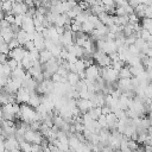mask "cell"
I'll return each instance as SVG.
<instances>
[{
    "instance_id": "cell-25",
    "label": "cell",
    "mask_w": 152,
    "mask_h": 152,
    "mask_svg": "<svg viewBox=\"0 0 152 152\" xmlns=\"http://www.w3.org/2000/svg\"><path fill=\"white\" fill-rule=\"evenodd\" d=\"M66 15H68L69 18H71V19H75V17L77 15V13H76V12H75V11L71 8V10H69V11L66 12Z\"/></svg>"
},
{
    "instance_id": "cell-4",
    "label": "cell",
    "mask_w": 152,
    "mask_h": 152,
    "mask_svg": "<svg viewBox=\"0 0 152 152\" xmlns=\"http://www.w3.org/2000/svg\"><path fill=\"white\" fill-rule=\"evenodd\" d=\"M21 87H23V82H21V81L11 77V80H10L8 83L4 87V89H5L6 91H8V93H17Z\"/></svg>"
},
{
    "instance_id": "cell-24",
    "label": "cell",
    "mask_w": 152,
    "mask_h": 152,
    "mask_svg": "<svg viewBox=\"0 0 152 152\" xmlns=\"http://www.w3.org/2000/svg\"><path fill=\"white\" fill-rule=\"evenodd\" d=\"M5 19L10 23V24H14V20H15V14H13V13H7L6 15H5Z\"/></svg>"
},
{
    "instance_id": "cell-7",
    "label": "cell",
    "mask_w": 152,
    "mask_h": 152,
    "mask_svg": "<svg viewBox=\"0 0 152 152\" xmlns=\"http://www.w3.org/2000/svg\"><path fill=\"white\" fill-rule=\"evenodd\" d=\"M25 70L26 69H24L23 66H18V68L13 69L12 70V78H15V80H19V81L23 82V80H24V77L26 75V71Z\"/></svg>"
},
{
    "instance_id": "cell-15",
    "label": "cell",
    "mask_w": 152,
    "mask_h": 152,
    "mask_svg": "<svg viewBox=\"0 0 152 152\" xmlns=\"http://www.w3.org/2000/svg\"><path fill=\"white\" fill-rule=\"evenodd\" d=\"M12 8H13V2L12 1L6 0V1L1 2V11L6 12V14L7 13H12Z\"/></svg>"
},
{
    "instance_id": "cell-9",
    "label": "cell",
    "mask_w": 152,
    "mask_h": 152,
    "mask_svg": "<svg viewBox=\"0 0 152 152\" xmlns=\"http://www.w3.org/2000/svg\"><path fill=\"white\" fill-rule=\"evenodd\" d=\"M53 57H55V56L52 55V52H51L50 50L44 49V50L40 51V58H39V61H40L42 64H44V63H46L48 61H50L51 58H53Z\"/></svg>"
},
{
    "instance_id": "cell-12",
    "label": "cell",
    "mask_w": 152,
    "mask_h": 152,
    "mask_svg": "<svg viewBox=\"0 0 152 152\" xmlns=\"http://www.w3.org/2000/svg\"><path fill=\"white\" fill-rule=\"evenodd\" d=\"M124 77H133V74L129 69V65L127 66H122V69L119 71V78H124Z\"/></svg>"
},
{
    "instance_id": "cell-21",
    "label": "cell",
    "mask_w": 152,
    "mask_h": 152,
    "mask_svg": "<svg viewBox=\"0 0 152 152\" xmlns=\"http://www.w3.org/2000/svg\"><path fill=\"white\" fill-rule=\"evenodd\" d=\"M24 46H25V49H26L27 51H31L32 49L36 48V45H34V40H33V39H28V40L24 44Z\"/></svg>"
},
{
    "instance_id": "cell-6",
    "label": "cell",
    "mask_w": 152,
    "mask_h": 152,
    "mask_svg": "<svg viewBox=\"0 0 152 152\" xmlns=\"http://www.w3.org/2000/svg\"><path fill=\"white\" fill-rule=\"evenodd\" d=\"M28 11V6L23 1V2H13V8H12V13L13 14H26V12Z\"/></svg>"
},
{
    "instance_id": "cell-26",
    "label": "cell",
    "mask_w": 152,
    "mask_h": 152,
    "mask_svg": "<svg viewBox=\"0 0 152 152\" xmlns=\"http://www.w3.org/2000/svg\"><path fill=\"white\" fill-rule=\"evenodd\" d=\"M112 112V108L108 106V104H104L103 107H102V114H108V113H110Z\"/></svg>"
},
{
    "instance_id": "cell-5",
    "label": "cell",
    "mask_w": 152,
    "mask_h": 152,
    "mask_svg": "<svg viewBox=\"0 0 152 152\" xmlns=\"http://www.w3.org/2000/svg\"><path fill=\"white\" fill-rule=\"evenodd\" d=\"M77 107L80 108L81 113H86L90 108H93L94 104H93L91 100H89V99H81L80 97V99H77Z\"/></svg>"
},
{
    "instance_id": "cell-18",
    "label": "cell",
    "mask_w": 152,
    "mask_h": 152,
    "mask_svg": "<svg viewBox=\"0 0 152 152\" xmlns=\"http://www.w3.org/2000/svg\"><path fill=\"white\" fill-rule=\"evenodd\" d=\"M0 42H1V43H0V51H1V53L8 55L10 51H11V49H10V46H8V43H6V42H4V40H0Z\"/></svg>"
},
{
    "instance_id": "cell-14",
    "label": "cell",
    "mask_w": 152,
    "mask_h": 152,
    "mask_svg": "<svg viewBox=\"0 0 152 152\" xmlns=\"http://www.w3.org/2000/svg\"><path fill=\"white\" fill-rule=\"evenodd\" d=\"M0 74L5 75V76H10L12 77V68L8 65V63H4L0 66Z\"/></svg>"
},
{
    "instance_id": "cell-27",
    "label": "cell",
    "mask_w": 152,
    "mask_h": 152,
    "mask_svg": "<svg viewBox=\"0 0 152 152\" xmlns=\"http://www.w3.org/2000/svg\"><path fill=\"white\" fill-rule=\"evenodd\" d=\"M11 24L6 20V19H1V27H10Z\"/></svg>"
},
{
    "instance_id": "cell-8",
    "label": "cell",
    "mask_w": 152,
    "mask_h": 152,
    "mask_svg": "<svg viewBox=\"0 0 152 152\" xmlns=\"http://www.w3.org/2000/svg\"><path fill=\"white\" fill-rule=\"evenodd\" d=\"M40 95V94H39ZM37 91H32L31 93V97H30V101H28V104H31L32 107L37 108L40 103H42V96H39Z\"/></svg>"
},
{
    "instance_id": "cell-20",
    "label": "cell",
    "mask_w": 152,
    "mask_h": 152,
    "mask_svg": "<svg viewBox=\"0 0 152 152\" xmlns=\"http://www.w3.org/2000/svg\"><path fill=\"white\" fill-rule=\"evenodd\" d=\"M128 17H129V23H131V24H135V23H139V21H140V20H139L140 18L138 17V14H137L135 12L128 14Z\"/></svg>"
},
{
    "instance_id": "cell-22",
    "label": "cell",
    "mask_w": 152,
    "mask_h": 152,
    "mask_svg": "<svg viewBox=\"0 0 152 152\" xmlns=\"http://www.w3.org/2000/svg\"><path fill=\"white\" fill-rule=\"evenodd\" d=\"M115 14L116 15H125V14H127V12H126L124 6H118L115 10Z\"/></svg>"
},
{
    "instance_id": "cell-1",
    "label": "cell",
    "mask_w": 152,
    "mask_h": 152,
    "mask_svg": "<svg viewBox=\"0 0 152 152\" xmlns=\"http://www.w3.org/2000/svg\"><path fill=\"white\" fill-rule=\"evenodd\" d=\"M86 75H87V78L95 81L99 76H101V66L99 64H95V63L87 66L86 68Z\"/></svg>"
},
{
    "instance_id": "cell-10",
    "label": "cell",
    "mask_w": 152,
    "mask_h": 152,
    "mask_svg": "<svg viewBox=\"0 0 152 152\" xmlns=\"http://www.w3.org/2000/svg\"><path fill=\"white\" fill-rule=\"evenodd\" d=\"M80 76H78V74L77 72H74V71H69V74H68V82H69V84H71L72 87H75L78 82H80Z\"/></svg>"
},
{
    "instance_id": "cell-2",
    "label": "cell",
    "mask_w": 152,
    "mask_h": 152,
    "mask_svg": "<svg viewBox=\"0 0 152 152\" xmlns=\"http://www.w3.org/2000/svg\"><path fill=\"white\" fill-rule=\"evenodd\" d=\"M27 52H28V51L25 49V46H24V45H20V46H18V48L11 50L10 53H8V56H10L11 58H15L17 61L21 62V59L25 57V55H26Z\"/></svg>"
},
{
    "instance_id": "cell-13",
    "label": "cell",
    "mask_w": 152,
    "mask_h": 152,
    "mask_svg": "<svg viewBox=\"0 0 152 152\" xmlns=\"http://www.w3.org/2000/svg\"><path fill=\"white\" fill-rule=\"evenodd\" d=\"M95 30V25L91 23V21H89V20H87V21H84L83 24H82V31H84L86 33H90L91 34V32Z\"/></svg>"
},
{
    "instance_id": "cell-17",
    "label": "cell",
    "mask_w": 152,
    "mask_h": 152,
    "mask_svg": "<svg viewBox=\"0 0 152 152\" xmlns=\"http://www.w3.org/2000/svg\"><path fill=\"white\" fill-rule=\"evenodd\" d=\"M20 148H21V151L31 152V151H32V142L24 140V141H21V142H20Z\"/></svg>"
},
{
    "instance_id": "cell-23",
    "label": "cell",
    "mask_w": 152,
    "mask_h": 152,
    "mask_svg": "<svg viewBox=\"0 0 152 152\" xmlns=\"http://www.w3.org/2000/svg\"><path fill=\"white\" fill-rule=\"evenodd\" d=\"M145 95L146 97H151L152 99V83H148L145 88Z\"/></svg>"
},
{
    "instance_id": "cell-3",
    "label": "cell",
    "mask_w": 152,
    "mask_h": 152,
    "mask_svg": "<svg viewBox=\"0 0 152 152\" xmlns=\"http://www.w3.org/2000/svg\"><path fill=\"white\" fill-rule=\"evenodd\" d=\"M30 97H31V91L25 87H21L17 91V101L19 103H28Z\"/></svg>"
},
{
    "instance_id": "cell-11",
    "label": "cell",
    "mask_w": 152,
    "mask_h": 152,
    "mask_svg": "<svg viewBox=\"0 0 152 152\" xmlns=\"http://www.w3.org/2000/svg\"><path fill=\"white\" fill-rule=\"evenodd\" d=\"M17 38H18V40L20 42L21 45H24V44L30 39V38H28V33H27V31L24 30V28H20V31L17 33Z\"/></svg>"
},
{
    "instance_id": "cell-16",
    "label": "cell",
    "mask_w": 152,
    "mask_h": 152,
    "mask_svg": "<svg viewBox=\"0 0 152 152\" xmlns=\"http://www.w3.org/2000/svg\"><path fill=\"white\" fill-rule=\"evenodd\" d=\"M141 26H142V28H146L152 33V18H142Z\"/></svg>"
},
{
    "instance_id": "cell-19",
    "label": "cell",
    "mask_w": 152,
    "mask_h": 152,
    "mask_svg": "<svg viewBox=\"0 0 152 152\" xmlns=\"http://www.w3.org/2000/svg\"><path fill=\"white\" fill-rule=\"evenodd\" d=\"M99 124L102 126V127H108V124H107V118H106V114H101L97 119Z\"/></svg>"
}]
</instances>
